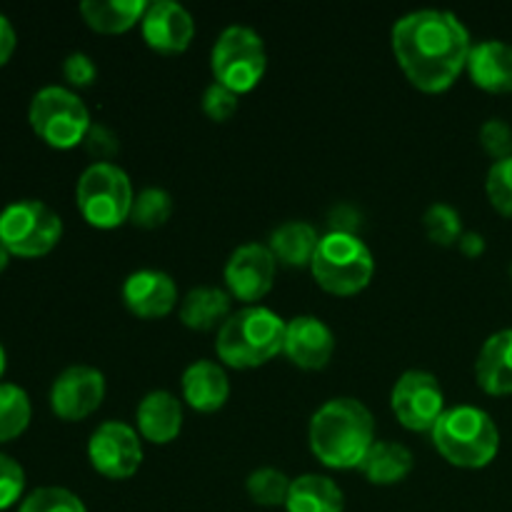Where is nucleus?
I'll list each match as a JSON object with an SVG mask.
<instances>
[{"mask_svg": "<svg viewBox=\"0 0 512 512\" xmlns=\"http://www.w3.org/2000/svg\"><path fill=\"white\" fill-rule=\"evenodd\" d=\"M145 8V0H83L78 10L95 33L120 35L140 25Z\"/></svg>", "mask_w": 512, "mask_h": 512, "instance_id": "25", "label": "nucleus"}, {"mask_svg": "<svg viewBox=\"0 0 512 512\" xmlns=\"http://www.w3.org/2000/svg\"><path fill=\"white\" fill-rule=\"evenodd\" d=\"M320 238L318 228L308 220H285L278 228L270 233L268 248L275 255L278 265H288V268H310L318 250Z\"/></svg>", "mask_w": 512, "mask_h": 512, "instance_id": "22", "label": "nucleus"}, {"mask_svg": "<svg viewBox=\"0 0 512 512\" xmlns=\"http://www.w3.org/2000/svg\"><path fill=\"white\" fill-rule=\"evenodd\" d=\"M105 375L93 365H70L50 388V408L65 423L90 418L105 400Z\"/></svg>", "mask_w": 512, "mask_h": 512, "instance_id": "13", "label": "nucleus"}, {"mask_svg": "<svg viewBox=\"0 0 512 512\" xmlns=\"http://www.w3.org/2000/svg\"><path fill=\"white\" fill-rule=\"evenodd\" d=\"M288 512H343L345 495L343 488L333 478L320 473H305L293 478L288 500Z\"/></svg>", "mask_w": 512, "mask_h": 512, "instance_id": "24", "label": "nucleus"}, {"mask_svg": "<svg viewBox=\"0 0 512 512\" xmlns=\"http://www.w3.org/2000/svg\"><path fill=\"white\" fill-rule=\"evenodd\" d=\"M290 485H293V478H288L278 468H258L245 480V490H248L250 500L255 505H263V508H280V505L285 508Z\"/></svg>", "mask_w": 512, "mask_h": 512, "instance_id": "28", "label": "nucleus"}, {"mask_svg": "<svg viewBox=\"0 0 512 512\" xmlns=\"http://www.w3.org/2000/svg\"><path fill=\"white\" fill-rule=\"evenodd\" d=\"M413 465L415 460L408 445L395 443V440H375L358 470L368 483L388 488V485L403 483L413 473Z\"/></svg>", "mask_w": 512, "mask_h": 512, "instance_id": "23", "label": "nucleus"}, {"mask_svg": "<svg viewBox=\"0 0 512 512\" xmlns=\"http://www.w3.org/2000/svg\"><path fill=\"white\" fill-rule=\"evenodd\" d=\"M210 70L215 83L238 95L258 88L268 70V50L258 30L248 25H228L210 50Z\"/></svg>", "mask_w": 512, "mask_h": 512, "instance_id": "8", "label": "nucleus"}, {"mask_svg": "<svg viewBox=\"0 0 512 512\" xmlns=\"http://www.w3.org/2000/svg\"><path fill=\"white\" fill-rule=\"evenodd\" d=\"M33 133L55 150H70L85 143L90 125V110L73 88L45 85L33 95L28 108Z\"/></svg>", "mask_w": 512, "mask_h": 512, "instance_id": "7", "label": "nucleus"}, {"mask_svg": "<svg viewBox=\"0 0 512 512\" xmlns=\"http://www.w3.org/2000/svg\"><path fill=\"white\" fill-rule=\"evenodd\" d=\"M430 438L443 460L463 470L488 468L500 450L498 425L490 413L475 405H455L445 410Z\"/></svg>", "mask_w": 512, "mask_h": 512, "instance_id": "4", "label": "nucleus"}, {"mask_svg": "<svg viewBox=\"0 0 512 512\" xmlns=\"http://www.w3.org/2000/svg\"><path fill=\"white\" fill-rule=\"evenodd\" d=\"M15 45H18V35H15L13 23L8 20V15L0 13V68L13 58Z\"/></svg>", "mask_w": 512, "mask_h": 512, "instance_id": "37", "label": "nucleus"}, {"mask_svg": "<svg viewBox=\"0 0 512 512\" xmlns=\"http://www.w3.org/2000/svg\"><path fill=\"white\" fill-rule=\"evenodd\" d=\"M63 78L68 80L70 88H90L95 78H98V65H95V60L88 53L75 50V53L65 55Z\"/></svg>", "mask_w": 512, "mask_h": 512, "instance_id": "35", "label": "nucleus"}, {"mask_svg": "<svg viewBox=\"0 0 512 512\" xmlns=\"http://www.w3.org/2000/svg\"><path fill=\"white\" fill-rule=\"evenodd\" d=\"M285 320L265 305H243L220 325L218 360L235 370H253L283 353Z\"/></svg>", "mask_w": 512, "mask_h": 512, "instance_id": "3", "label": "nucleus"}, {"mask_svg": "<svg viewBox=\"0 0 512 512\" xmlns=\"http://www.w3.org/2000/svg\"><path fill=\"white\" fill-rule=\"evenodd\" d=\"M135 430L145 443L170 445L183 430V400L170 390H150L135 410Z\"/></svg>", "mask_w": 512, "mask_h": 512, "instance_id": "18", "label": "nucleus"}, {"mask_svg": "<svg viewBox=\"0 0 512 512\" xmlns=\"http://www.w3.org/2000/svg\"><path fill=\"white\" fill-rule=\"evenodd\" d=\"M8 263H10V253H8V248H5V245L0 243V273H3V270L8 268Z\"/></svg>", "mask_w": 512, "mask_h": 512, "instance_id": "39", "label": "nucleus"}, {"mask_svg": "<svg viewBox=\"0 0 512 512\" xmlns=\"http://www.w3.org/2000/svg\"><path fill=\"white\" fill-rule=\"evenodd\" d=\"M390 410L410 433H433L445 413V393L438 375L428 370H405L390 390Z\"/></svg>", "mask_w": 512, "mask_h": 512, "instance_id": "10", "label": "nucleus"}, {"mask_svg": "<svg viewBox=\"0 0 512 512\" xmlns=\"http://www.w3.org/2000/svg\"><path fill=\"white\" fill-rule=\"evenodd\" d=\"M458 250L465 255V258L475 260L485 253V238L475 230H465L458 240Z\"/></svg>", "mask_w": 512, "mask_h": 512, "instance_id": "38", "label": "nucleus"}, {"mask_svg": "<svg viewBox=\"0 0 512 512\" xmlns=\"http://www.w3.org/2000/svg\"><path fill=\"white\" fill-rule=\"evenodd\" d=\"M315 458L333 470L360 468L375 443V418L358 398H333L320 405L308 425Z\"/></svg>", "mask_w": 512, "mask_h": 512, "instance_id": "2", "label": "nucleus"}, {"mask_svg": "<svg viewBox=\"0 0 512 512\" xmlns=\"http://www.w3.org/2000/svg\"><path fill=\"white\" fill-rule=\"evenodd\" d=\"M233 315V298L225 288L215 285H198L188 290L178 305V318L190 330H220V325Z\"/></svg>", "mask_w": 512, "mask_h": 512, "instance_id": "21", "label": "nucleus"}, {"mask_svg": "<svg viewBox=\"0 0 512 512\" xmlns=\"http://www.w3.org/2000/svg\"><path fill=\"white\" fill-rule=\"evenodd\" d=\"M135 190L130 175L115 163H90L75 185V203L88 225L115 230L130 220Z\"/></svg>", "mask_w": 512, "mask_h": 512, "instance_id": "6", "label": "nucleus"}, {"mask_svg": "<svg viewBox=\"0 0 512 512\" xmlns=\"http://www.w3.org/2000/svg\"><path fill=\"white\" fill-rule=\"evenodd\" d=\"M145 45L160 55H180L195 38V20L185 5L175 0H155L145 8L140 20Z\"/></svg>", "mask_w": 512, "mask_h": 512, "instance_id": "14", "label": "nucleus"}, {"mask_svg": "<svg viewBox=\"0 0 512 512\" xmlns=\"http://www.w3.org/2000/svg\"><path fill=\"white\" fill-rule=\"evenodd\" d=\"M63 238V220L43 200H15L0 213V243L18 258H43Z\"/></svg>", "mask_w": 512, "mask_h": 512, "instance_id": "9", "label": "nucleus"}, {"mask_svg": "<svg viewBox=\"0 0 512 512\" xmlns=\"http://www.w3.org/2000/svg\"><path fill=\"white\" fill-rule=\"evenodd\" d=\"M33 418L28 393L15 383H0V445L20 438Z\"/></svg>", "mask_w": 512, "mask_h": 512, "instance_id": "26", "label": "nucleus"}, {"mask_svg": "<svg viewBox=\"0 0 512 512\" xmlns=\"http://www.w3.org/2000/svg\"><path fill=\"white\" fill-rule=\"evenodd\" d=\"M480 145L498 163L512 155V128L503 118H490L480 125Z\"/></svg>", "mask_w": 512, "mask_h": 512, "instance_id": "33", "label": "nucleus"}, {"mask_svg": "<svg viewBox=\"0 0 512 512\" xmlns=\"http://www.w3.org/2000/svg\"><path fill=\"white\" fill-rule=\"evenodd\" d=\"M25 493V470L18 460L0 453V512L13 508Z\"/></svg>", "mask_w": 512, "mask_h": 512, "instance_id": "32", "label": "nucleus"}, {"mask_svg": "<svg viewBox=\"0 0 512 512\" xmlns=\"http://www.w3.org/2000/svg\"><path fill=\"white\" fill-rule=\"evenodd\" d=\"M173 215V195L158 185H148V188L138 190L133 200V210H130V223L138 225L143 230H158Z\"/></svg>", "mask_w": 512, "mask_h": 512, "instance_id": "27", "label": "nucleus"}, {"mask_svg": "<svg viewBox=\"0 0 512 512\" xmlns=\"http://www.w3.org/2000/svg\"><path fill=\"white\" fill-rule=\"evenodd\" d=\"M465 70L485 93H512V45L495 38L473 43Z\"/></svg>", "mask_w": 512, "mask_h": 512, "instance_id": "19", "label": "nucleus"}, {"mask_svg": "<svg viewBox=\"0 0 512 512\" xmlns=\"http://www.w3.org/2000/svg\"><path fill=\"white\" fill-rule=\"evenodd\" d=\"M423 228L430 243L440 245V248H450L458 245L463 230V218L458 210L448 203H433L423 215Z\"/></svg>", "mask_w": 512, "mask_h": 512, "instance_id": "29", "label": "nucleus"}, {"mask_svg": "<svg viewBox=\"0 0 512 512\" xmlns=\"http://www.w3.org/2000/svg\"><path fill=\"white\" fill-rule=\"evenodd\" d=\"M85 148L90 150V155L98 158V163H113V155L118 153L120 143L118 135L113 133L105 125H90L88 135H85Z\"/></svg>", "mask_w": 512, "mask_h": 512, "instance_id": "36", "label": "nucleus"}, {"mask_svg": "<svg viewBox=\"0 0 512 512\" xmlns=\"http://www.w3.org/2000/svg\"><path fill=\"white\" fill-rule=\"evenodd\" d=\"M390 45L410 85L430 95L445 93L468 68L470 30L450 10L423 8L400 15Z\"/></svg>", "mask_w": 512, "mask_h": 512, "instance_id": "1", "label": "nucleus"}, {"mask_svg": "<svg viewBox=\"0 0 512 512\" xmlns=\"http://www.w3.org/2000/svg\"><path fill=\"white\" fill-rule=\"evenodd\" d=\"M510 278H512V265H510Z\"/></svg>", "mask_w": 512, "mask_h": 512, "instance_id": "41", "label": "nucleus"}, {"mask_svg": "<svg viewBox=\"0 0 512 512\" xmlns=\"http://www.w3.org/2000/svg\"><path fill=\"white\" fill-rule=\"evenodd\" d=\"M230 398V378L223 363L195 360L180 375V400L195 413H218Z\"/></svg>", "mask_w": 512, "mask_h": 512, "instance_id": "17", "label": "nucleus"}, {"mask_svg": "<svg viewBox=\"0 0 512 512\" xmlns=\"http://www.w3.org/2000/svg\"><path fill=\"white\" fill-rule=\"evenodd\" d=\"M5 368H8V355H5L3 343H0V378L5 375Z\"/></svg>", "mask_w": 512, "mask_h": 512, "instance_id": "40", "label": "nucleus"}, {"mask_svg": "<svg viewBox=\"0 0 512 512\" xmlns=\"http://www.w3.org/2000/svg\"><path fill=\"white\" fill-rule=\"evenodd\" d=\"M335 335L318 315H295L285 320L283 355L300 370H323L333 360Z\"/></svg>", "mask_w": 512, "mask_h": 512, "instance_id": "16", "label": "nucleus"}, {"mask_svg": "<svg viewBox=\"0 0 512 512\" xmlns=\"http://www.w3.org/2000/svg\"><path fill=\"white\" fill-rule=\"evenodd\" d=\"M475 380L483 393L503 398L512 395V328L490 335L475 360Z\"/></svg>", "mask_w": 512, "mask_h": 512, "instance_id": "20", "label": "nucleus"}, {"mask_svg": "<svg viewBox=\"0 0 512 512\" xmlns=\"http://www.w3.org/2000/svg\"><path fill=\"white\" fill-rule=\"evenodd\" d=\"M238 100H240L238 93H233L230 88H225V85L215 83L213 80V83L205 88L200 105H203V113L208 115L210 120H215V123H225V120L233 118L235 110H238Z\"/></svg>", "mask_w": 512, "mask_h": 512, "instance_id": "34", "label": "nucleus"}, {"mask_svg": "<svg viewBox=\"0 0 512 512\" xmlns=\"http://www.w3.org/2000/svg\"><path fill=\"white\" fill-rule=\"evenodd\" d=\"M278 260L265 243H245L230 253L225 263L223 280L230 298L243 305H260V300L273 290Z\"/></svg>", "mask_w": 512, "mask_h": 512, "instance_id": "12", "label": "nucleus"}, {"mask_svg": "<svg viewBox=\"0 0 512 512\" xmlns=\"http://www.w3.org/2000/svg\"><path fill=\"white\" fill-rule=\"evenodd\" d=\"M315 283L330 295L363 293L375 275L373 250L358 233H325L310 263Z\"/></svg>", "mask_w": 512, "mask_h": 512, "instance_id": "5", "label": "nucleus"}, {"mask_svg": "<svg viewBox=\"0 0 512 512\" xmlns=\"http://www.w3.org/2000/svg\"><path fill=\"white\" fill-rule=\"evenodd\" d=\"M485 193L490 205L505 218H512V155L490 165L485 178Z\"/></svg>", "mask_w": 512, "mask_h": 512, "instance_id": "31", "label": "nucleus"}, {"mask_svg": "<svg viewBox=\"0 0 512 512\" xmlns=\"http://www.w3.org/2000/svg\"><path fill=\"white\" fill-rule=\"evenodd\" d=\"M123 305L140 320L168 318L180 305L178 285L165 270L140 268L123 280Z\"/></svg>", "mask_w": 512, "mask_h": 512, "instance_id": "15", "label": "nucleus"}, {"mask_svg": "<svg viewBox=\"0 0 512 512\" xmlns=\"http://www.w3.org/2000/svg\"><path fill=\"white\" fill-rule=\"evenodd\" d=\"M88 460L103 478L128 480L143 465V438L123 420L100 423L88 440Z\"/></svg>", "mask_w": 512, "mask_h": 512, "instance_id": "11", "label": "nucleus"}, {"mask_svg": "<svg viewBox=\"0 0 512 512\" xmlns=\"http://www.w3.org/2000/svg\"><path fill=\"white\" fill-rule=\"evenodd\" d=\"M18 512H88L83 500L68 488H38L20 500Z\"/></svg>", "mask_w": 512, "mask_h": 512, "instance_id": "30", "label": "nucleus"}]
</instances>
